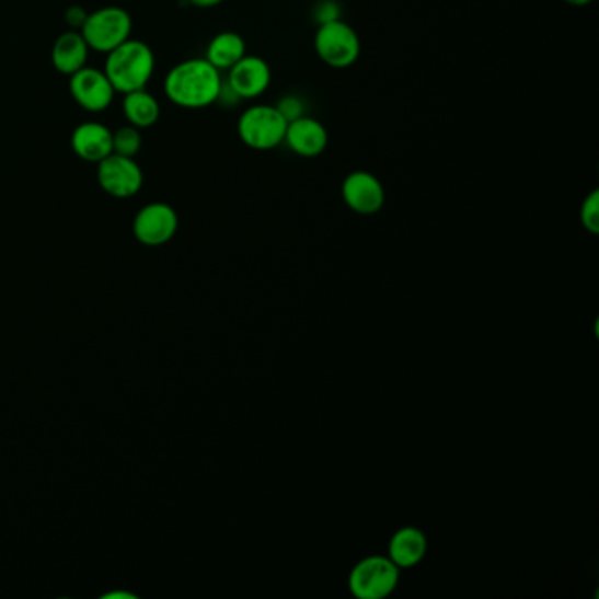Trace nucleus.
<instances>
[{
	"label": "nucleus",
	"instance_id": "5",
	"mask_svg": "<svg viewBox=\"0 0 599 599\" xmlns=\"http://www.w3.org/2000/svg\"><path fill=\"white\" fill-rule=\"evenodd\" d=\"M80 32L90 49L107 55L130 39L133 16L124 8L106 5L89 13Z\"/></svg>",
	"mask_w": 599,
	"mask_h": 599
},
{
	"label": "nucleus",
	"instance_id": "19",
	"mask_svg": "<svg viewBox=\"0 0 599 599\" xmlns=\"http://www.w3.org/2000/svg\"><path fill=\"white\" fill-rule=\"evenodd\" d=\"M580 222L590 234L599 232V192L592 191L580 206Z\"/></svg>",
	"mask_w": 599,
	"mask_h": 599
},
{
	"label": "nucleus",
	"instance_id": "22",
	"mask_svg": "<svg viewBox=\"0 0 599 599\" xmlns=\"http://www.w3.org/2000/svg\"><path fill=\"white\" fill-rule=\"evenodd\" d=\"M89 13L81 8V5H72L66 13V23L72 31H80L83 27L84 20H87Z\"/></svg>",
	"mask_w": 599,
	"mask_h": 599
},
{
	"label": "nucleus",
	"instance_id": "16",
	"mask_svg": "<svg viewBox=\"0 0 599 599\" xmlns=\"http://www.w3.org/2000/svg\"><path fill=\"white\" fill-rule=\"evenodd\" d=\"M246 51V41L234 31H223L209 41L206 48V60L218 71H229L234 64L240 62Z\"/></svg>",
	"mask_w": 599,
	"mask_h": 599
},
{
	"label": "nucleus",
	"instance_id": "12",
	"mask_svg": "<svg viewBox=\"0 0 599 599\" xmlns=\"http://www.w3.org/2000/svg\"><path fill=\"white\" fill-rule=\"evenodd\" d=\"M284 145L302 159H316L327 150V127L315 116H299L287 124Z\"/></svg>",
	"mask_w": 599,
	"mask_h": 599
},
{
	"label": "nucleus",
	"instance_id": "7",
	"mask_svg": "<svg viewBox=\"0 0 599 599\" xmlns=\"http://www.w3.org/2000/svg\"><path fill=\"white\" fill-rule=\"evenodd\" d=\"M97 182L107 196L129 199L136 196L145 183V174L134 157L112 153L97 164Z\"/></svg>",
	"mask_w": 599,
	"mask_h": 599
},
{
	"label": "nucleus",
	"instance_id": "14",
	"mask_svg": "<svg viewBox=\"0 0 599 599\" xmlns=\"http://www.w3.org/2000/svg\"><path fill=\"white\" fill-rule=\"evenodd\" d=\"M90 48L80 31L64 32L58 36L51 48V64L55 71L64 76H72L87 66Z\"/></svg>",
	"mask_w": 599,
	"mask_h": 599
},
{
	"label": "nucleus",
	"instance_id": "20",
	"mask_svg": "<svg viewBox=\"0 0 599 599\" xmlns=\"http://www.w3.org/2000/svg\"><path fill=\"white\" fill-rule=\"evenodd\" d=\"M275 106L278 107V112L285 116V120L287 122H292L299 118V116L307 115V103L299 95H285Z\"/></svg>",
	"mask_w": 599,
	"mask_h": 599
},
{
	"label": "nucleus",
	"instance_id": "6",
	"mask_svg": "<svg viewBox=\"0 0 599 599\" xmlns=\"http://www.w3.org/2000/svg\"><path fill=\"white\" fill-rule=\"evenodd\" d=\"M400 568L383 555H369L352 568L348 587L357 599H383L394 592Z\"/></svg>",
	"mask_w": 599,
	"mask_h": 599
},
{
	"label": "nucleus",
	"instance_id": "13",
	"mask_svg": "<svg viewBox=\"0 0 599 599\" xmlns=\"http://www.w3.org/2000/svg\"><path fill=\"white\" fill-rule=\"evenodd\" d=\"M71 148L84 162L99 164L113 153V130L101 122H83L72 130Z\"/></svg>",
	"mask_w": 599,
	"mask_h": 599
},
{
	"label": "nucleus",
	"instance_id": "9",
	"mask_svg": "<svg viewBox=\"0 0 599 599\" xmlns=\"http://www.w3.org/2000/svg\"><path fill=\"white\" fill-rule=\"evenodd\" d=\"M69 92L74 103L90 113L106 112L107 107L112 106L116 94L104 69L101 71L89 66L69 76Z\"/></svg>",
	"mask_w": 599,
	"mask_h": 599
},
{
	"label": "nucleus",
	"instance_id": "8",
	"mask_svg": "<svg viewBox=\"0 0 599 599\" xmlns=\"http://www.w3.org/2000/svg\"><path fill=\"white\" fill-rule=\"evenodd\" d=\"M273 72L269 64L258 55H244L240 62L227 71V89L238 101H253L263 97L272 87Z\"/></svg>",
	"mask_w": 599,
	"mask_h": 599
},
{
	"label": "nucleus",
	"instance_id": "25",
	"mask_svg": "<svg viewBox=\"0 0 599 599\" xmlns=\"http://www.w3.org/2000/svg\"><path fill=\"white\" fill-rule=\"evenodd\" d=\"M106 599H115V598H122V599H130L134 598L130 592H120V590H116V592H110V595L104 596Z\"/></svg>",
	"mask_w": 599,
	"mask_h": 599
},
{
	"label": "nucleus",
	"instance_id": "4",
	"mask_svg": "<svg viewBox=\"0 0 599 599\" xmlns=\"http://www.w3.org/2000/svg\"><path fill=\"white\" fill-rule=\"evenodd\" d=\"M313 46L320 60L333 69H348L359 60L362 51L356 28L342 19L320 23Z\"/></svg>",
	"mask_w": 599,
	"mask_h": 599
},
{
	"label": "nucleus",
	"instance_id": "18",
	"mask_svg": "<svg viewBox=\"0 0 599 599\" xmlns=\"http://www.w3.org/2000/svg\"><path fill=\"white\" fill-rule=\"evenodd\" d=\"M142 148L141 129L134 125H124L113 133V153L124 157H136Z\"/></svg>",
	"mask_w": 599,
	"mask_h": 599
},
{
	"label": "nucleus",
	"instance_id": "17",
	"mask_svg": "<svg viewBox=\"0 0 599 599\" xmlns=\"http://www.w3.org/2000/svg\"><path fill=\"white\" fill-rule=\"evenodd\" d=\"M122 101V112L125 120L138 129H148L155 125L160 118V104L147 89L134 90L129 94H124Z\"/></svg>",
	"mask_w": 599,
	"mask_h": 599
},
{
	"label": "nucleus",
	"instance_id": "10",
	"mask_svg": "<svg viewBox=\"0 0 599 599\" xmlns=\"http://www.w3.org/2000/svg\"><path fill=\"white\" fill-rule=\"evenodd\" d=\"M342 199L357 215H375L385 205V188L373 173L357 169L342 183Z\"/></svg>",
	"mask_w": 599,
	"mask_h": 599
},
{
	"label": "nucleus",
	"instance_id": "15",
	"mask_svg": "<svg viewBox=\"0 0 599 599\" xmlns=\"http://www.w3.org/2000/svg\"><path fill=\"white\" fill-rule=\"evenodd\" d=\"M427 552V540L421 529L406 526L392 534L389 542V560L398 566V568H412L415 564L424 560Z\"/></svg>",
	"mask_w": 599,
	"mask_h": 599
},
{
	"label": "nucleus",
	"instance_id": "21",
	"mask_svg": "<svg viewBox=\"0 0 599 599\" xmlns=\"http://www.w3.org/2000/svg\"><path fill=\"white\" fill-rule=\"evenodd\" d=\"M339 14L342 13H339V8H337L334 0H322V2L316 4L315 16L319 25L320 23L331 22V20L342 19Z\"/></svg>",
	"mask_w": 599,
	"mask_h": 599
},
{
	"label": "nucleus",
	"instance_id": "2",
	"mask_svg": "<svg viewBox=\"0 0 599 599\" xmlns=\"http://www.w3.org/2000/svg\"><path fill=\"white\" fill-rule=\"evenodd\" d=\"M155 71L153 49L138 39H127L107 54L104 72L112 81L113 89L120 94L147 89Z\"/></svg>",
	"mask_w": 599,
	"mask_h": 599
},
{
	"label": "nucleus",
	"instance_id": "24",
	"mask_svg": "<svg viewBox=\"0 0 599 599\" xmlns=\"http://www.w3.org/2000/svg\"><path fill=\"white\" fill-rule=\"evenodd\" d=\"M563 2L573 5V8H586V5L592 4L595 0H563Z\"/></svg>",
	"mask_w": 599,
	"mask_h": 599
},
{
	"label": "nucleus",
	"instance_id": "3",
	"mask_svg": "<svg viewBox=\"0 0 599 599\" xmlns=\"http://www.w3.org/2000/svg\"><path fill=\"white\" fill-rule=\"evenodd\" d=\"M287 124L275 104H252L238 118V136L250 150L272 151L284 145Z\"/></svg>",
	"mask_w": 599,
	"mask_h": 599
},
{
	"label": "nucleus",
	"instance_id": "11",
	"mask_svg": "<svg viewBox=\"0 0 599 599\" xmlns=\"http://www.w3.org/2000/svg\"><path fill=\"white\" fill-rule=\"evenodd\" d=\"M178 214L165 203H150L134 218V235L139 243L160 246L173 240L178 231Z\"/></svg>",
	"mask_w": 599,
	"mask_h": 599
},
{
	"label": "nucleus",
	"instance_id": "23",
	"mask_svg": "<svg viewBox=\"0 0 599 599\" xmlns=\"http://www.w3.org/2000/svg\"><path fill=\"white\" fill-rule=\"evenodd\" d=\"M192 5L200 8V10H209V8H217V5L223 4L226 0H188Z\"/></svg>",
	"mask_w": 599,
	"mask_h": 599
},
{
	"label": "nucleus",
	"instance_id": "1",
	"mask_svg": "<svg viewBox=\"0 0 599 599\" xmlns=\"http://www.w3.org/2000/svg\"><path fill=\"white\" fill-rule=\"evenodd\" d=\"M222 72L206 58H188L165 74V97L183 110H205L218 103L222 92Z\"/></svg>",
	"mask_w": 599,
	"mask_h": 599
}]
</instances>
